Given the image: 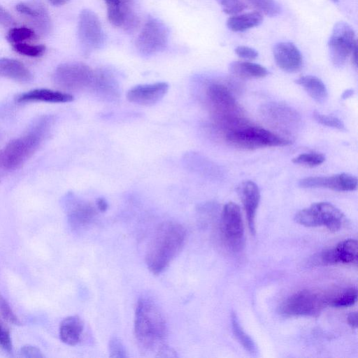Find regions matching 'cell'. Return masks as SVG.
<instances>
[{"instance_id":"cell-1","label":"cell","mask_w":358,"mask_h":358,"mask_svg":"<svg viewBox=\"0 0 358 358\" xmlns=\"http://www.w3.org/2000/svg\"><path fill=\"white\" fill-rule=\"evenodd\" d=\"M134 331L139 347L145 352H158L165 346L167 326L163 313L150 298L142 297L135 313Z\"/></svg>"},{"instance_id":"cell-2","label":"cell","mask_w":358,"mask_h":358,"mask_svg":"<svg viewBox=\"0 0 358 358\" xmlns=\"http://www.w3.org/2000/svg\"><path fill=\"white\" fill-rule=\"evenodd\" d=\"M186 231L180 224L166 222L158 227L146 251L145 262L153 274L163 272L182 248Z\"/></svg>"},{"instance_id":"cell-3","label":"cell","mask_w":358,"mask_h":358,"mask_svg":"<svg viewBox=\"0 0 358 358\" xmlns=\"http://www.w3.org/2000/svg\"><path fill=\"white\" fill-rule=\"evenodd\" d=\"M47 120H43L32 131L10 141L0 150V172L17 169L35 152L46 133Z\"/></svg>"},{"instance_id":"cell-4","label":"cell","mask_w":358,"mask_h":358,"mask_svg":"<svg viewBox=\"0 0 358 358\" xmlns=\"http://www.w3.org/2000/svg\"><path fill=\"white\" fill-rule=\"evenodd\" d=\"M225 138L230 145L244 150L282 147L291 143L289 140L264 128L250 125H240L229 129Z\"/></svg>"},{"instance_id":"cell-5","label":"cell","mask_w":358,"mask_h":358,"mask_svg":"<svg viewBox=\"0 0 358 358\" xmlns=\"http://www.w3.org/2000/svg\"><path fill=\"white\" fill-rule=\"evenodd\" d=\"M294 220L305 227L324 226L331 231L340 230L346 221L344 214L328 202L313 203L309 207L299 210L295 215Z\"/></svg>"},{"instance_id":"cell-6","label":"cell","mask_w":358,"mask_h":358,"mask_svg":"<svg viewBox=\"0 0 358 358\" xmlns=\"http://www.w3.org/2000/svg\"><path fill=\"white\" fill-rule=\"evenodd\" d=\"M327 305V296L309 290L299 291L287 298L279 312L286 317H316Z\"/></svg>"},{"instance_id":"cell-7","label":"cell","mask_w":358,"mask_h":358,"mask_svg":"<svg viewBox=\"0 0 358 358\" xmlns=\"http://www.w3.org/2000/svg\"><path fill=\"white\" fill-rule=\"evenodd\" d=\"M207 96L217 121L238 126L240 110L226 85L219 83H211L207 88Z\"/></svg>"},{"instance_id":"cell-8","label":"cell","mask_w":358,"mask_h":358,"mask_svg":"<svg viewBox=\"0 0 358 358\" xmlns=\"http://www.w3.org/2000/svg\"><path fill=\"white\" fill-rule=\"evenodd\" d=\"M169 36V30L164 23L149 16L137 36L136 47L142 55H153L166 48Z\"/></svg>"},{"instance_id":"cell-9","label":"cell","mask_w":358,"mask_h":358,"mask_svg":"<svg viewBox=\"0 0 358 358\" xmlns=\"http://www.w3.org/2000/svg\"><path fill=\"white\" fill-rule=\"evenodd\" d=\"M220 231L225 245L239 251L244 243V226L239 206L233 202L224 205L220 220Z\"/></svg>"},{"instance_id":"cell-10","label":"cell","mask_w":358,"mask_h":358,"mask_svg":"<svg viewBox=\"0 0 358 358\" xmlns=\"http://www.w3.org/2000/svg\"><path fill=\"white\" fill-rule=\"evenodd\" d=\"M357 46L355 33L347 22L335 24L328 41L329 57L336 67L343 66L352 50Z\"/></svg>"},{"instance_id":"cell-11","label":"cell","mask_w":358,"mask_h":358,"mask_svg":"<svg viewBox=\"0 0 358 358\" xmlns=\"http://www.w3.org/2000/svg\"><path fill=\"white\" fill-rule=\"evenodd\" d=\"M78 35L85 55L100 49L106 41L101 23L98 16L89 9L83 10L78 17Z\"/></svg>"},{"instance_id":"cell-12","label":"cell","mask_w":358,"mask_h":358,"mask_svg":"<svg viewBox=\"0 0 358 358\" xmlns=\"http://www.w3.org/2000/svg\"><path fill=\"white\" fill-rule=\"evenodd\" d=\"M94 71L82 62H67L59 65L54 73V80L63 90L77 91L91 85Z\"/></svg>"},{"instance_id":"cell-13","label":"cell","mask_w":358,"mask_h":358,"mask_svg":"<svg viewBox=\"0 0 358 358\" xmlns=\"http://www.w3.org/2000/svg\"><path fill=\"white\" fill-rule=\"evenodd\" d=\"M107 7V17L114 27L126 31H134L139 19L134 10V0H103Z\"/></svg>"},{"instance_id":"cell-14","label":"cell","mask_w":358,"mask_h":358,"mask_svg":"<svg viewBox=\"0 0 358 358\" xmlns=\"http://www.w3.org/2000/svg\"><path fill=\"white\" fill-rule=\"evenodd\" d=\"M299 185L303 188H327L338 192L354 191L357 187L355 176L342 173L331 176L308 177L301 179Z\"/></svg>"},{"instance_id":"cell-15","label":"cell","mask_w":358,"mask_h":358,"mask_svg":"<svg viewBox=\"0 0 358 358\" xmlns=\"http://www.w3.org/2000/svg\"><path fill=\"white\" fill-rule=\"evenodd\" d=\"M168 90L169 85L164 82L138 85L128 91L127 97L131 103L149 106L159 102Z\"/></svg>"},{"instance_id":"cell-16","label":"cell","mask_w":358,"mask_h":358,"mask_svg":"<svg viewBox=\"0 0 358 358\" xmlns=\"http://www.w3.org/2000/svg\"><path fill=\"white\" fill-rule=\"evenodd\" d=\"M278 66L282 71L294 73L300 70L303 64L302 55L298 48L291 42H279L273 48Z\"/></svg>"},{"instance_id":"cell-17","label":"cell","mask_w":358,"mask_h":358,"mask_svg":"<svg viewBox=\"0 0 358 358\" xmlns=\"http://www.w3.org/2000/svg\"><path fill=\"white\" fill-rule=\"evenodd\" d=\"M238 192L246 214L250 231L255 234V216L260 201L259 189L253 181L246 180L240 184Z\"/></svg>"},{"instance_id":"cell-18","label":"cell","mask_w":358,"mask_h":358,"mask_svg":"<svg viewBox=\"0 0 358 358\" xmlns=\"http://www.w3.org/2000/svg\"><path fill=\"white\" fill-rule=\"evenodd\" d=\"M357 252V240L346 239L340 242L334 248L323 251L321 255V261L324 264L356 263Z\"/></svg>"},{"instance_id":"cell-19","label":"cell","mask_w":358,"mask_h":358,"mask_svg":"<svg viewBox=\"0 0 358 358\" xmlns=\"http://www.w3.org/2000/svg\"><path fill=\"white\" fill-rule=\"evenodd\" d=\"M15 9L22 15L29 17L34 26L41 33L45 34L50 29V19L48 12L41 0H31L20 2Z\"/></svg>"},{"instance_id":"cell-20","label":"cell","mask_w":358,"mask_h":358,"mask_svg":"<svg viewBox=\"0 0 358 358\" xmlns=\"http://www.w3.org/2000/svg\"><path fill=\"white\" fill-rule=\"evenodd\" d=\"M69 201L67 215L73 229H81L92 222L96 215V210L93 206L80 200L71 199Z\"/></svg>"},{"instance_id":"cell-21","label":"cell","mask_w":358,"mask_h":358,"mask_svg":"<svg viewBox=\"0 0 358 358\" xmlns=\"http://www.w3.org/2000/svg\"><path fill=\"white\" fill-rule=\"evenodd\" d=\"M73 96L59 91L48 89H35L20 95L17 99L19 103L29 102L66 103L73 101Z\"/></svg>"},{"instance_id":"cell-22","label":"cell","mask_w":358,"mask_h":358,"mask_svg":"<svg viewBox=\"0 0 358 358\" xmlns=\"http://www.w3.org/2000/svg\"><path fill=\"white\" fill-rule=\"evenodd\" d=\"M83 322L77 315L64 318L59 326L60 340L69 345H76L81 340Z\"/></svg>"},{"instance_id":"cell-23","label":"cell","mask_w":358,"mask_h":358,"mask_svg":"<svg viewBox=\"0 0 358 358\" xmlns=\"http://www.w3.org/2000/svg\"><path fill=\"white\" fill-rule=\"evenodd\" d=\"M0 77L27 83L31 80L32 75L20 61L3 57L0 59Z\"/></svg>"},{"instance_id":"cell-24","label":"cell","mask_w":358,"mask_h":358,"mask_svg":"<svg viewBox=\"0 0 358 358\" xmlns=\"http://www.w3.org/2000/svg\"><path fill=\"white\" fill-rule=\"evenodd\" d=\"M307 94L316 102L322 103L328 96V92L324 83L314 76H303L295 80Z\"/></svg>"},{"instance_id":"cell-25","label":"cell","mask_w":358,"mask_h":358,"mask_svg":"<svg viewBox=\"0 0 358 358\" xmlns=\"http://www.w3.org/2000/svg\"><path fill=\"white\" fill-rule=\"evenodd\" d=\"M229 71L241 78H262L266 77L268 72L267 69L256 63L243 61L233 62L229 64Z\"/></svg>"},{"instance_id":"cell-26","label":"cell","mask_w":358,"mask_h":358,"mask_svg":"<svg viewBox=\"0 0 358 358\" xmlns=\"http://www.w3.org/2000/svg\"><path fill=\"white\" fill-rule=\"evenodd\" d=\"M262 21V14L253 11L231 16L227 20V26L232 31L242 32L259 25Z\"/></svg>"},{"instance_id":"cell-27","label":"cell","mask_w":358,"mask_h":358,"mask_svg":"<svg viewBox=\"0 0 358 358\" xmlns=\"http://www.w3.org/2000/svg\"><path fill=\"white\" fill-rule=\"evenodd\" d=\"M231 328L237 341L250 354H255L257 348L252 338L244 331L235 313L231 315Z\"/></svg>"},{"instance_id":"cell-28","label":"cell","mask_w":358,"mask_h":358,"mask_svg":"<svg viewBox=\"0 0 358 358\" xmlns=\"http://www.w3.org/2000/svg\"><path fill=\"white\" fill-rule=\"evenodd\" d=\"M357 292L354 287L344 289L332 296H327V305L336 308H346L357 301Z\"/></svg>"},{"instance_id":"cell-29","label":"cell","mask_w":358,"mask_h":358,"mask_svg":"<svg viewBox=\"0 0 358 358\" xmlns=\"http://www.w3.org/2000/svg\"><path fill=\"white\" fill-rule=\"evenodd\" d=\"M246 6H250L257 11L269 17H275L280 13V5L275 0H242Z\"/></svg>"},{"instance_id":"cell-30","label":"cell","mask_w":358,"mask_h":358,"mask_svg":"<svg viewBox=\"0 0 358 358\" xmlns=\"http://www.w3.org/2000/svg\"><path fill=\"white\" fill-rule=\"evenodd\" d=\"M36 38V34L35 31L26 27L10 29L6 35V39L12 45L17 43H22L24 41L34 39Z\"/></svg>"},{"instance_id":"cell-31","label":"cell","mask_w":358,"mask_h":358,"mask_svg":"<svg viewBox=\"0 0 358 358\" xmlns=\"http://www.w3.org/2000/svg\"><path fill=\"white\" fill-rule=\"evenodd\" d=\"M325 161V156L321 153H303L292 159V162L309 167L322 164Z\"/></svg>"},{"instance_id":"cell-32","label":"cell","mask_w":358,"mask_h":358,"mask_svg":"<svg viewBox=\"0 0 358 358\" xmlns=\"http://www.w3.org/2000/svg\"><path fill=\"white\" fill-rule=\"evenodd\" d=\"M13 48L19 54L31 57H40L46 49L43 45H30L24 42L13 44Z\"/></svg>"},{"instance_id":"cell-33","label":"cell","mask_w":358,"mask_h":358,"mask_svg":"<svg viewBox=\"0 0 358 358\" xmlns=\"http://www.w3.org/2000/svg\"><path fill=\"white\" fill-rule=\"evenodd\" d=\"M313 115L314 119L318 123L324 126L332 127L339 130L345 129V125L343 122L340 119L334 116L323 115L316 110L313 112Z\"/></svg>"},{"instance_id":"cell-34","label":"cell","mask_w":358,"mask_h":358,"mask_svg":"<svg viewBox=\"0 0 358 358\" xmlns=\"http://www.w3.org/2000/svg\"><path fill=\"white\" fill-rule=\"evenodd\" d=\"M220 5L224 13L229 15H236L244 10L247 6L242 0H216Z\"/></svg>"},{"instance_id":"cell-35","label":"cell","mask_w":358,"mask_h":358,"mask_svg":"<svg viewBox=\"0 0 358 358\" xmlns=\"http://www.w3.org/2000/svg\"><path fill=\"white\" fill-rule=\"evenodd\" d=\"M108 350L110 357L124 358L127 357L123 343L117 336H114L110 339Z\"/></svg>"},{"instance_id":"cell-36","label":"cell","mask_w":358,"mask_h":358,"mask_svg":"<svg viewBox=\"0 0 358 358\" xmlns=\"http://www.w3.org/2000/svg\"><path fill=\"white\" fill-rule=\"evenodd\" d=\"M0 314L8 322L15 325L21 324L19 318L15 314L7 301L0 295Z\"/></svg>"},{"instance_id":"cell-37","label":"cell","mask_w":358,"mask_h":358,"mask_svg":"<svg viewBox=\"0 0 358 358\" xmlns=\"http://www.w3.org/2000/svg\"><path fill=\"white\" fill-rule=\"evenodd\" d=\"M0 346L8 352H12L13 344L9 330L0 320Z\"/></svg>"},{"instance_id":"cell-38","label":"cell","mask_w":358,"mask_h":358,"mask_svg":"<svg viewBox=\"0 0 358 358\" xmlns=\"http://www.w3.org/2000/svg\"><path fill=\"white\" fill-rule=\"evenodd\" d=\"M236 54L241 58L252 60L258 57V52L254 48L245 45H239L235 49Z\"/></svg>"},{"instance_id":"cell-39","label":"cell","mask_w":358,"mask_h":358,"mask_svg":"<svg viewBox=\"0 0 358 358\" xmlns=\"http://www.w3.org/2000/svg\"><path fill=\"white\" fill-rule=\"evenodd\" d=\"M22 356L30 358H41L43 357L41 351L36 347L26 345L22 347L20 350Z\"/></svg>"},{"instance_id":"cell-40","label":"cell","mask_w":358,"mask_h":358,"mask_svg":"<svg viewBox=\"0 0 358 358\" xmlns=\"http://www.w3.org/2000/svg\"><path fill=\"white\" fill-rule=\"evenodd\" d=\"M15 24L13 16L0 6V24L3 27H11Z\"/></svg>"},{"instance_id":"cell-41","label":"cell","mask_w":358,"mask_h":358,"mask_svg":"<svg viewBox=\"0 0 358 358\" xmlns=\"http://www.w3.org/2000/svg\"><path fill=\"white\" fill-rule=\"evenodd\" d=\"M347 320L352 328L356 329L357 327V314L356 312L350 313L348 315Z\"/></svg>"},{"instance_id":"cell-42","label":"cell","mask_w":358,"mask_h":358,"mask_svg":"<svg viewBox=\"0 0 358 358\" xmlns=\"http://www.w3.org/2000/svg\"><path fill=\"white\" fill-rule=\"evenodd\" d=\"M97 208L101 212H105L108 207V203L103 198H99L96 201Z\"/></svg>"},{"instance_id":"cell-43","label":"cell","mask_w":358,"mask_h":358,"mask_svg":"<svg viewBox=\"0 0 358 358\" xmlns=\"http://www.w3.org/2000/svg\"><path fill=\"white\" fill-rule=\"evenodd\" d=\"M352 62L355 66L357 64V46L354 48L351 53Z\"/></svg>"},{"instance_id":"cell-44","label":"cell","mask_w":358,"mask_h":358,"mask_svg":"<svg viewBox=\"0 0 358 358\" xmlns=\"http://www.w3.org/2000/svg\"><path fill=\"white\" fill-rule=\"evenodd\" d=\"M54 6H62L70 0H48Z\"/></svg>"},{"instance_id":"cell-45","label":"cell","mask_w":358,"mask_h":358,"mask_svg":"<svg viewBox=\"0 0 358 358\" xmlns=\"http://www.w3.org/2000/svg\"><path fill=\"white\" fill-rule=\"evenodd\" d=\"M354 94V91L351 89L345 90L342 94V99H345L350 97Z\"/></svg>"},{"instance_id":"cell-46","label":"cell","mask_w":358,"mask_h":358,"mask_svg":"<svg viewBox=\"0 0 358 358\" xmlns=\"http://www.w3.org/2000/svg\"><path fill=\"white\" fill-rule=\"evenodd\" d=\"M331 1H332L334 3H338L339 1V0H331Z\"/></svg>"}]
</instances>
